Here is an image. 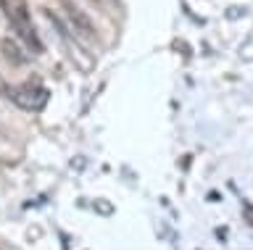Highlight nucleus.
I'll return each mask as SVG.
<instances>
[{"label":"nucleus","instance_id":"1","mask_svg":"<svg viewBox=\"0 0 253 250\" xmlns=\"http://www.w3.org/2000/svg\"><path fill=\"white\" fill-rule=\"evenodd\" d=\"M3 11L8 21H11L13 32L19 35V40L24 48H29V53H42L45 45L40 42V35H37V27L32 24L29 19V11L24 5V0H3Z\"/></svg>","mask_w":253,"mask_h":250},{"label":"nucleus","instance_id":"2","mask_svg":"<svg viewBox=\"0 0 253 250\" xmlns=\"http://www.w3.org/2000/svg\"><path fill=\"white\" fill-rule=\"evenodd\" d=\"M5 95L11 98L13 103L21 108V111L37 113V111H42V108H45L47 98H50V92H47V87H45L42 82L32 79V82H27V84H19V87H8Z\"/></svg>","mask_w":253,"mask_h":250},{"label":"nucleus","instance_id":"3","mask_svg":"<svg viewBox=\"0 0 253 250\" xmlns=\"http://www.w3.org/2000/svg\"><path fill=\"white\" fill-rule=\"evenodd\" d=\"M45 16L50 19V24H53L55 32H58V37L66 42V50H69L71 61L77 64V69H79V71H84V74H90L92 69H95V58L90 56V53H84V45H79V40H74V37H71L69 27H63V21L55 16L53 11H45Z\"/></svg>","mask_w":253,"mask_h":250},{"label":"nucleus","instance_id":"4","mask_svg":"<svg viewBox=\"0 0 253 250\" xmlns=\"http://www.w3.org/2000/svg\"><path fill=\"white\" fill-rule=\"evenodd\" d=\"M61 5H63V13H66V19H69V32H74L79 42H95V29L90 24V19H87L71 0H61Z\"/></svg>","mask_w":253,"mask_h":250},{"label":"nucleus","instance_id":"5","mask_svg":"<svg viewBox=\"0 0 253 250\" xmlns=\"http://www.w3.org/2000/svg\"><path fill=\"white\" fill-rule=\"evenodd\" d=\"M0 53H3V56L11 61L13 66H21V64H27V61H29L27 50H24V45H19L16 40H8V37L0 42Z\"/></svg>","mask_w":253,"mask_h":250},{"label":"nucleus","instance_id":"6","mask_svg":"<svg viewBox=\"0 0 253 250\" xmlns=\"http://www.w3.org/2000/svg\"><path fill=\"white\" fill-rule=\"evenodd\" d=\"M237 56H240L243 61H248V64H253V32L240 42V48H237Z\"/></svg>","mask_w":253,"mask_h":250},{"label":"nucleus","instance_id":"7","mask_svg":"<svg viewBox=\"0 0 253 250\" xmlns=\"http://www.w3.org/2000/svg\"><path fill=\"white\" fill-rule=\"evenodd\" d=\"M95 208H98V211H103V216H111V214H114V206H111V203H95Z\"/></svg>","mask_w":253,"mask_h":250},{"label":"nucleus","instance_id":"8","mask_svg":"<svg viewBox=\"0 0 253 250\" xmlns=\"http://www.w3.org/2000/svg\"><path fill=\"white\" fill-rule=\"evenodd\" d=\"M5 92H8V84L3 79V74H0V95H5Z\"/></svg>","mask_w":253,"mask_h":250}]
</instances>
